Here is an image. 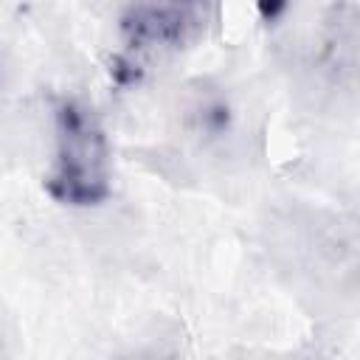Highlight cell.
<instances>
[{
    "mask_svg": "<svg viewBox=\"0 0 360 360\" xmlns=\"http://www.w3.org/2000/svg\"><path fill=\"white\" fill-rule=\"evenodd\" d=\"M208 22L211 0H135L121 20V37L127 56L143 59L194 45Z\"/></svg>",
    "mask_w": 360,
    "mask_h": 360,
    "instance_id": "2",
    "label": "cell"
},
{
    "mask_svg": "<svg viewBox=\"0 0 360 360\" xmlns=\"http://www.w3.org/2000/svg\"><path fill=\"white\" fill-rule=\"evenodd\" d=\"M48 194L73 208L98 205L110 194V146L93 107L65 98L53 112V163Z\"/></svg>",
    "mask_w": 360,
    "mask_h": 360,
    "instance_id": "1",
    "label": "cell"
},
{
    "mask_svg": "<svg viewBox=\"0 0 360 360\" xmlns=\"http://www.w3.org/2000/svg\"><path fill=\"white\" fill-rule=\"evenodd\" d=\"M253 3H256V11H259V17L264 22L278 20L287 11V6H290V0H253Z\"/></svg>",
    "mask_w": 360,
    "mask_h": 360,
    "instance_id": "3",
    "label": "cell"
}]
</instances>
